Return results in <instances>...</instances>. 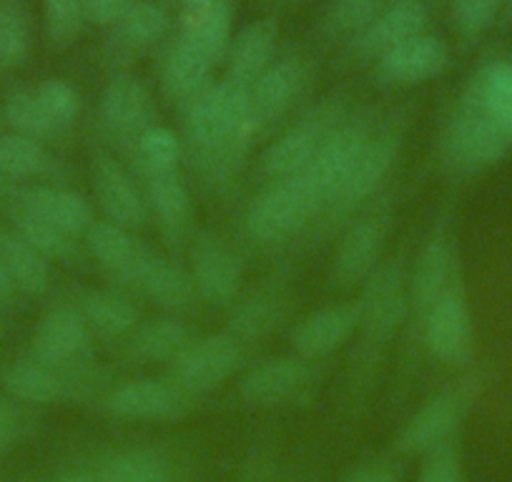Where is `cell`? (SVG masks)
<instances>
[{
    "label": "cell",
    "mask_w": 512,
    "mask_h": 482,
    "mask_svg": "<svg viewBox=\"0 0 512 482\" xmlns=\"http://www.w3.org/2000/svg\"><path fill=\"white\" fill-rule=\"evenodd\" d=\"M184 156L201 184L226 191L239 179V171L256 141L251 118V91L231 81H211L184 108Z\"/></svg>",
    "instance_id": "obj_1"
},
{
    "label": "cell",
    "mask_w": 512,
    "mask_h": 482,
    "mask_svg": "<svg viewBox=\"0 0 512 482\" xmlns=\"http://www.w3.org/2000/svg\"><path fill=\"white\" fill-rule=\"evenodd\" d=\"M359 302V347L354 349L352 387L372 382L374 365L410 317V277L402 259L382 262L364 282Z\"/></svg>",
    "instance_id": "obj_2"
},
{
    "label": "cell",
    "mask_w": 512,
    "mask_h": 482,
    "mask_svg": "<svg viewBox=\"0 0 512 482\" xmlns=\"http://www.w3.org/2000/svg\"><path fill=\"white\" fill-rule=\"evenodd\" d=\"M492 377L495 372H492L490 362H480V365H472L460 380L430 397L400 430L395 442L397 452L407 457L427 455L435 447L455 440L462 420L472 410L477 397L487 390Z\"/></svg>",
    "instance_id": "obj_3"
},
{
    "label": "cell",
    "mask_w": 512,
    "mask_h": 482,
    "mask_svg": "<svg viewBox=\"0 0 512 482\" xmlns=\"http://www.w3.org/2000/svg\"><path fill=\"white\" fill-rule=\"evenodd\" d=\"M510 151L512 141L485 111L472 81L445 126L442 161L455 176H475L500 164Z\"/></svg>",
    "instance_id": "obj_4"
},
{
    "label": "cell",
    "mask_w": 512,
    "mask_h": 482,
    "mask_svg": "<svg viewBox=\"0 0 512 482\" xmlns=\"http://www.w3.org/2000/svg\"><path fill=\"white\" fill-rule=\"evenodd\" d=\"M324 204L297 174L269 181L244 211V231L254 244L274 247L317 224Z\"/></svg>",
    "instance_id": "obj_5"
},
{
    "label": "cell",
    "mask_w": 512,
    "mask_h": 482,
    "mask_svg": "<svg viewBox=\"0 0 512 482\" xmlns=\"http://www.w3.org/2000/svg\"><path fill=\"white\" fill-rule=\"evenodd\" d=\"M405 129L407 118L400 116V113H395V116H390L377 126L372 139L367 141L364 151L359 154L354 169L349 171L344 184L339 186V191L332 196L327 209L317 219V224H322V231H334L337 226H342L344 221L357 214L364 201L377 194V189L390 176L392 166L400 156Z\"/></svg>",
    "instance_id": "obj_6"
},
{
    "label": "cell",
    "mask_w": 512,
    "mask_h": 482,
    "mask_svg": "<svg viewBox=\"0 0 512 482\" xmlns=\"http://www.w3.org/2000/svg\"><path fill=\"white\" fill-rule=\"evenodd\" d=\"M352 116V103L344 98H327L302 113L262 154L259 166H262L264 179L279 181L299 174Z\"/></svg>",
    "instance_id": "obj_7"
},
{
    "label": "cell",
    "mask_w": 512,
    "mask_h": 482,
    "mask_svg": "<svg viewBox=\"0 0 512 482\" xmlns=\"http://www.w3.org/2000/svg\"><path fill=\"white\" fill-rule=\"evenodd\" d=\"M420 324L432 359L447 367H470L475 362V324L462 269Z\"/></svg>",
    "instance_id": "obj_8"
},
{
    "label": "cell",
    "mask_w": 512,
    "mask_h": 482,
    "mask_svg": "<svg viewBox=\"0 0 512 482\" xmlns=\"http://www.w3.org/2000/svg\"><path fill=\"white\" fill-rule=\"evenodd\" d=\"M101 131L123 156L134 161L141 136L156 126L154 98L144 81L131 73H118L106 83L98 103Z\"/></svg>",
    "instance_id": "obj_9"
},
{
    "label": "cell",
    "mask_w": 512,
    "mask_h": 482,
    "mask_svg": "<svg viewBox=\"0 0 512 482\" xmlns=\"http://www.w3.org/2000/svg\"><path fill=\"white\" fill-rule=\"evenodd\" d=\"M244 359L246 347L229 332L206 334V337H196L171 362L169 377L189 397L209 395L241 370Z\"/></svg>",
    "instance_id": "obj_10"
},
{
    "label": "cell",
    "mask_w": 512,
    "mask_h": 482,
    "mask_svg": "<svg viewBox=\"0 0 512 482\" xmlns=\"http://www.w3.org/2000/svg\"><path fill=\"white\" fill-rule=\"evenodd\" d=\"M317 387L314 362L294 357H274L246 372L239 382V397L249 407L274 410V407L299 405L309 400Z\"/></svg>",
    "instance_id": "obj_11"
},
{
    "label": "cell",
    "mask_w": 512,
    "mask_h": 482,
    "mask_svg": "<svg viewBox=\"0 0 512 482\" xmlns=\"http://www.w3.org/2000/svg\"><path fill=\"white\" fill-rule=\"evenodd\" d=\"M374 131H377V121L372 116H367V113L354 111V116L349 118L347 124L297 174L322 199L324 209H327L332 196L339 191V186L344 184L349 171L354 169L359 154L364 151L367 141L372 139Z\"/></svg>",
    "instance_id": "obj_12"
},
{
    "label": "cell",
    "mask_w": 512,
    "mask_h": 482,
    "mask_svg": "<svg viewBox=\"0 0 512 482\" xmlns=\"http://www.w3.org/2000/svg\"><path fill=\"white\" fill-rule=\"evenodd\" d=\"M31 354L53 370H76L93 362V334L76 302L48 309L33 332Z\"/></svg>",
    "instance_id": "obj_13"
},
{
    "label": "cell",
    "mask_w": 512,
    "mask_h": 482,
    "mask_svg": "<svg viewBox=\"0 0 512 482\" xmlns=\"http://www.w3.org/2000/svg\"><path fill=\"white\" fill-rule=\"evenodd\" d=\"M121 287L141 294L156 307L169 312L171 317H189L199 309L201 302L189 269H184L174 259L161 257L149 244L144 247L134 269L123 279Z\"/></svg>",
    "instance_id": "obj_14"
},
{
    "label": "cell",
    "mask_w": 512,
    "mask_h": 482,
    "mask_svg": "<svg viewBox=\"0 0 512 482\" xmlns=\"http://www.w3.org/2000/svg\"><path fill=\"white\" fill-rule=\"evenodd\" d=\"M191 400L171 377H144L111 387L103 395V410L128 422H176L189 415Z\"/></svg>",
    "instance_id": "obj_15"
},
{
    "label": "cell",
    "mask_w": 512,
    "mask_h": 482,
    "mask_svg": "<svg viewBox=\"0 0 512 482\" xmlns=\"http://www.w3.org/2000/svg\"><path fill=\"white\" fill-rule=\"evenodd\" d=\"M307 58L299 53H284L274 58L272 66L259 76L251 88V118H254L256 139L277 129V124L302 101L309 88Z\"/></svg>",
    "instance_id": "obj_16"
},
{
    "label": "cell",
    "mask_w": 512,
    "mask_h": 482,
    "mask_svg": "<svg viewBox=\"0 0 512 482\" xmlns=\"http://www.w3.org/2000/svg\"><path fill=\"white\" fill-rule=\"evenodd\" d=\"M191 277L201 302L209 307H234L239 297L244 262L221 236L204 231L191 244Z\"/></svg>",
    "instance_id": "obj_17"
},
{
    "label": "cell",
    "mask_w": 512,
    "mask_h": 482,
    "mask_svg": "<svg viewBox=\"0 0 512 482\" xmlns=\"http://www.w3.org/2000/svg\"><path fill=\"white\" fill-rule=\"evenodd\" d=\"M455 236H452L447 219H440L430 236L422 244L415 259V269L410 277V314L415 319H425V314L435 307L437 299L445 294L455 274L460 272Z\"/></svg>",
    "instance_id": "obj_18"
},
{
    "label": "cell",
    "mask_w": 512,
    "mask_h": 482,
    "mask_svg": "<svg viewBox=\"0 0 512 482\" xmlns=\"http://www.w3.org/2000/svg\"><path fill=\"white\" fill-rule=\"evenodd\" d=\"M387 226H390V211L374 209L372 214L359 216L344 229L332 259L334 284L354 287L367 282L369 274L382 264L379 257L387 239Z\"/></svg>",
    "instance_id": "obj_19"
},
{
    "label": "cell",
    "mask_w": 512,
    "mask_h": 482,
    "mask_svg": "<svg viewBox=\"0 0 512 482\" xmlns=\"http://www.w3.org/2000/svg\"><path fill=\"white\" fill-rule=\"evenodd\" d=\"M93 191L98 209L111 224L134 231L149 216L146 194L139 189L134 174L106 151L93 154Z\"/></svg>",
    "instance_id": "obj_20"
},
{
    "label": "cell",
    "mask_w": 512,
    "mask_h": 482,
    "mask_svg": "<svg viewBox=\"0 0 512 482\" xmlns=\"http://www.w3.org/2000/svg\"><path fill=\"white\" fill-rule=\"evenodd\" d=\"M427 28V8L422 0H392L382 13L349 43V53L359 61H379L387 51L422 36Z\"/></svg>",
    "instance_id": "obj_21"
},
{
    "label": "cell",
    "mask_w": 512,
    "mask_h": 482,
    "mask_svg": "<svg viewBox=\"0 0 512 482\" xmlns=\"http://www.w3.org/2000/svg\"><path fill=\"white\" fill-rule=\"evenodd\" d=\"M359 329V302H334L317 312L307 314L297 327L292 329V347L294 352L309 362L329 357L339 347L349 342Z\"/></svg>",
    "instance_id": "obj_22"
},
{
    "label": "cell",
    "mask_w": 512,
    "mask_h": 482,
    "mask_svg": "<svg viewBox=\"0 0 512 482\" xmlns=\"http://www.w3.org/2000/svg\"><path fill=\"white\" fill-rule=\"evenodd\" d=\"M374 73L384 86H417L442 76L450 66V48L442 38L422 33L374 61Z\"/></svg>",
    "instance_id": "obj_23"
},
{
    "label": "cell",
    "mask_w": 512,
    "mask_h": 482,
    "mask_svg": "<svg viewBox=\"0 0 512 482\" xmlns=\"http://www.w3.org/2000/svg\"><path fill=\"white\" fill-rule=\"evenodd\" d=\"M146 186V204L159 224L161 236L169 247H184L191 234L194 206H191L189 186H186L181 169L156 171L141 176Z\"/></svg>",
    "instance_id": "obj_24"
},
{
    "label": "cell",
    "mask_w": 512,
    "mask_h": 482,
    "mask_svg": "<svg viewBox=\"0 0 512 482\" xmlns=\"http://www.w3.org/2000/svg\"><path fill=\"white\" fill-rule=\"evenodd\" d=\"M289 307H292V297L287 292V282L272 279V282L262 284L254 294H249V297L231 307L226 332L239 339L244 347L262 342V339H267L269 334L282 327Z\"/></svg>",
    "instance_id": "obj_25"
},
{
    "label": "cell",
    "mask_w": 512,
    "mask_h": 482,
    "mask_svg": "<svg viewBox=\"0 0 512 482\" xmlns=\"http://www.w3.org/2000/svg\"><path fill=\"white\" fill-rule=\"evenodd\" d=\"M171 26V13L161 0H134L131 8L113 23L108 36V51L113 61H128L149 51L166 36Z\"/></svg>",
    "instance_id": "obj_26"
},
{
    "label": "cell",
    "mask_w": 512,
    "mask_h": 482,
    "mask_svg": "<svg viewBox=\"0 0 512 482\" xmlns=\"http://www.w3.org/2000/svg\"><path fill=\"white\" fill-rule=\"evenodd\" d=\"M277 41H279V26L274 18H262L249 26L241 28L234 38H231L229 53V71H226V81L236 83V86L254 88L264 71L277 58Z\"/></svg>",
    "instance_id": "obj_27"
},
{
    "label": "cell",
    "mask_w": 512,
    "mask_h": 482,
    "mask_svg": "<svg viewBox=\"0 0 512 482\" xmlns=\"http://www.w3.org/2000/svg\"><path fill=\"white\" fill-rule=\"evenodd\" d=\"M211 71H214V63L204 53L196 51L191 43L176 38L161 58V91L171 103L184 108L209 86Z\"/></svg>",
    "instance_id": "obj_28"
},
{
    "label": "cell",
    "mask_w": 512,
    "mask_h": 482,
    "mask_svg": "<svg viewBox=\"0 0 512 482\" xmlns=\"http://www.w3.org/2000/svg\"><path fill=\"white\" fill-rule=\"evenodd\" d=\"M196 339L194 329L184 322L181 317H154L146 322L136 324V329L126 337V354L131 362H144V365H154V362H174L186 347Z\"/></svg>",
    "instance_id": "obj_29"
},
{
    "label": "cell",
    "mask_w": 512,
    "mask_h": 482,
    "mask_svg": "<svg viewBox=\"0 0 512 482\" xmlns=\"http://www.w3.org/2000/svg\"><path fill=\"white\" fill-rule=\"evenodd\" d=\"M18 206L33 211L36 216L46 219L48 224L58 226L73 239H81L93 226V209L81 194L63 186H31L21 194Z\"/></svg>",
    "instance_id": "obj_30"
},
{
    "label": "cell",
    "mask_w": 512,
    "mask_h": 482,
    "mask_svg": "<svg viewBox=\"0 0 512 482\" xmlns=\"http://www.w3.org/2000/svg\"><path fill=\"white\" fill-rule=\"evenodd\" d=\"M231 26L234 11L229 0H214L206 6H194L181 16V41L191 43L199 53H204L214 66L226 58L231 46Z\"/></svg>",
    "instance_id": "obj_31"
},
{
    "label": "cell",
    "mask_w": 512,
    "mask_h": 482,
    "mask_svg": "<svg viewBox=\"0 0 512 482\" xmlns=\"http://www.w3.org/2000/svg\"><path fill=\"white\" fill-rule=\"evenodd\" d=\"M76 307L81 309L93 337L106 342L126 339L139 324V309L128 294L118 289H88L76 299Z\"/></svg>",
    "instance_id": "obj_32"
},
{
    "label": "cell",
    "mask_w": 512,
    "mask_h": 482,
    "mask_svg": "<svg viewBox=\"0 0 512 482\" xmlns=\"http://www.w3.org/2000/svg\"><path fill=\"white\" fill-rule=\"evenodd\" d=\"M0 382L13 400L31 402V405H53L58 400H68L66 375L43 365L33 354L13 359L3 370Z\"/></svg>",
    "instance_id": "obj_33"
},
{
    "label": "cell",
    "mask_w": 512,
    "mask_h": 482,
    "mask_svg": "<svg viewBox=\"0 0 512 482\" xmlns=\"http://www.w3.org/2000/svg\"><path fill=\"white\" fill-rule=\"evenodd\" d=\"M86 247L91 257L96 259L98 267L108 274L116 284H123L128 272L139 262L144 252V241L134 236L131 229L111 224V221H93L86 234Z\"/></svg>",
    "instance_id": "obj_34"
},
{
    "label": "cell",
    "mask_w": 512,
    "mask_h": 482,
    "mask_svg": "<svg viewBox=\"0 0 512 482\" xmlns=\"http://www.w3.org/2000/svg\"><path fill=\"white\" fill-rule=\"evenodd\" d=\"M98 482H176L174 462L156 447H123L96 467Z\"/></svg>",
    "instance_id": "obj_35"
},
{
    "label": "cell",
    "mask_w": 512,
    "mask_h": 482,
    "mask_svg": "<svg viewBox=\"0 0 512 482\" xmlns=\"http://www.w3.org/2000/svg\"><path fill=\"white\" fill-rule=\"evenodd\" d=\"M0 252L8 264L13 284L18 294L26 297H43L51 287V267L41 252L28 244L16 231H3L0 234Z\"/></svg>",
    "instance_id": "obj_36"
},
{
    "label": "cell",
    "mask_w": 512,
    "mask_h": 482,
    "mask_svg": "<svg viewBox=\"0 0 512 482\" xmlns=\"http://www.w3.org/2000/svg\"><path fill=\"white\" fill-rule=\"evenodd\" d=\"M13 224H16L13 231L21 234L36 252H41L43 257L48 259V262H51V259L71 262V259L78 257V239L68 236L66 231H61L58 226L48 224L46 219L36 216L33 211L16 206V211H13Z\"/></svg>",
    "instance_id": "obj_37"
},
{
    "label": "cell",
    "mask_w": 512,
    "mask_h": 482,
    "mask_svg": "<svg viewBox=\"0 0 512 482\" xmlns=\"http://www.w3.org/2000/svg\"><path fill=\"white\" fill-rule=\"evenodd\" d=\"M475 88L492 121L512 141V66L510 61H492L477 73Z\"/></svg>",
    "instance_id": "obj_38"
},
{
    "label": "cell",
    "mask_w": 512,
    "mask_h": 482,
    "mask_svg": "<svg viewBox=\"0 0 512 482\" xmlns=\"http://www.w3.org/2000/svg\"><path fill=\"white\" fill-rule=\"evenodd\" d=\"M53 169V161L41 141L21 134L0 136V176L6 179H33Z\"/></svg>",
    "instance_id": "obj_39"
},
{
    "label": "cell",
    "mask_w": 512,
    "mask_h": 482,
    "mask_svg": "<svg viewBox=\"0 0 512 482\" xmlns=\"http://www.w3.org/2000/svg\"><path fill=\"white\" fill-rule=\"evenodd\" d=\"M181 159H184V146H181V136L166 126H151L136 144L134 164L136 169L144 174H156V171H171L181 169Z\"/></svg>",
    "instance_id": "obj_40"
},
{
    "label": "cell",
    "mask_w": 512,
    "mask_h": 482,
    "mask_svg": "<svg viewBox=\"0 0 512 482\" xmlns=\"http://www.w3.org/2000/svg\"><path fill=\"white\" fill-rule=\"evenodd\" d=\"M31 48V26L18 0H0V71L21 66Z\"/></svg>",
    "instance_id": "obj_41"
},
{
    "label": "cell",
    "mask_w": 512,
    "mask_h": 482,
    "mask_svg": "<svg viewBox=\"0 0 512 482\" xmlns=\"http://www.w3.org/2000/svg\"><path fill=\"white\" fill-rule=\"evenodd\" d=\"M3 118H6V124L13 129V134L28 136V139L46 141L58 134L51 126V121L46 118V113H43V108L38 106L36 93L28 91V88H18V91L8 93Z\"/></svg>",
    "instance_id": "obj_42"
},
{
    "label": "cell",
    "mask_w": 512,
    "mask_h": 482,
    "mask_svg": "<svg viewBox=\"0 0 512 482\" xmlns=\"http://www.w3.org/2000/svg\"><path fill=\"white\" fill-rule=\"evenodd\" d=\"M33 93H36L38 106L43 108V113H46V118L58 134L76 121L81 98H78L76 88L71 83L61 81V78H48L41 86L33 88Z\"/></svg>",
    "instance_id": "obj_43"
},
{
    "label": "cell",
    "mask_w": 512,
    "mask_h": 482,
    "mask_svg": "<svg viewBox=\"0 0 512 482\" xmlns=\"http://www.w3.org/2000/svg\"><path fill=\"white\" fill-rule=\"evenodd\" d=\"M43 18L53 46L73 43L88 23L83 0H43Z\"/></svg>",
    "instance_id": "obj_44"
},
{
    "label": "cell",
    "mask_w": 512,
    "mask_h": 482,
    "mask_svg": "<svg viewBox=\"0 0 512 482\" xmlns=\"http://www.w3.org/2000/svg\"><path fill=\"white\" fill-rule=\"evenodd\" d=\"M384 6V0H337L327 18V31L332 36H349L352 41L369 28Z\"/></svg>",
    "instance_id": "obj_45"
},
{
    "label": "cell",
    "mask_w": 512,
    "mask_h": 482,
    "mask_svg": "<svg viewBox=\"0 0 512 482\" xmlns=\"http://www.w3.org/2000/svg\"><path fill=\"white\" fill-rule=\"evenodd\" d=\"M505 0H452V21L460 36L477 38L497 21Z\"/></svg>",
    "instance_id": "obj_46"
},
{
    "label": "cell",
    "mask_w": 512,
    "mask_h": 482,
    "mask_svg": "<svg viewBox=\"0 0 512 482\" xmlns=\"http://www.w3.org/2000/svg\"><path fill=\"white\" fill-rule=\"evenodd\" d=\"M417 482H465L462 447L457 437L427 452Z\"/></svg>",
    "instance_id": "obj_47"
},
{
    "label": "cell",
    "mask_w": 512,
    "mask_h": 482,
    "mask_svg": "<svg viewBox=\"0 0 512 482\" xmlns=\"http://www.w3.org/2000/svg\"><path fill=\"white\" fill-rule=\"evenodd\" d=\"M131 3L134 0H83L86 21L96 26H113L131 8Z\"/></svg>",
    "instance_id": "obj_48"
},
{
    "label": "cell",
    "mask_w": 512,
    "mask_h": 482,
    "mask_svg": "<svg viewBox=\"0 0 512 482\" xmlns=\"http://www.w3.org/2000/svg\"><path fill=\"white\" fill-rule=\"evenodd\" d=\"M339 482H402L400 470L390 462H364L352 467Z\"/></svg>",
    "instance_id": "obj_49"
},
{
    "label": "cell",
    "mask_w": 512,
    "mask_h": 482,
    "mask_svg": "<svg viewBox=\"0 0 512 482\" xmlns=\"http://www.w3.org/2000/svg\"><path fill=\"white\" fill-rule=\"evenodd\" d=\"M16 294V284H13L6 259H3V252H0V304H8Z\"/></svg>",
    "instance_id": "obj_50"
},
{
    "label": "cell",
    "mask_w": 512,
    "mask_h": 482,
    "mask_svg": "<svg viewBox=\"0 0 512 482\" xmlns=\"http://www.w3.org/2000/svg\"><path fill=\"white\" fill-rule=\"evenodd\" d=\"M56 482H98V477H96V470H78V472H68V475H63L61 480Z\"/></svg>",
    "instance_id": "obj_51"
},
{
    "label": "cell",
    "mask_w": 512,
    "mask_h": 482,
    "mask_svg": "<svg viewBox=\"0 0 512 482\" xmlns=\"http://www.w3.org/2000/svg\"><path fill=\"white\" fill-rule=\"evenodd\" d=\"M8 435H11V415H8L6 405L0 402V447L6 445Z\"/></svg>",
    "instance_id": "obj_52"
},
{
    "label": "cell",
    "mask_w": 512,
    "mask_h": 482,
    "mask_svg": "<svg viewBox=\"0 0 512 482\" xmlns=\"http://www.w3.org/2000/svg\"><path fill=\"white\" fill-rule=\"evenodd\" d=\"M186 6L194 8V6H206V3H214V0H184Z\"/></svg>",
    "instance_id": "obj_53"
},
{
    "label": "cell",
    "mask_w": 512,
    "mask_h": 482,
    "mask_svg": "<svg viewBox=\"0 0 512 482\" xmlns=\"http://www.w3.org/2000/svg\"><path fill=\"white\" fill-rule=\"evenodd\" d=\"M507 18H510V21H512V3H510V8H507Z\"/></svg>",
    "instance_id": "obj_54"
},
{
    "label": "cell",
    "mask_w": 512,
    "mask_h": 482,
    "mask_svg": "<svg viewBox=\"0 0 512 482\" xmlns=\"http://www.w3.org/2000/svg\"><path fill=\"white\" fill-rule=\"evenodd\" d=\"M507 61H510V66H512V56H510V58H507Z\"/></svg>",
    "instance_id": "obj_55"
},
{
    "label": "cell",
    "mask_w": 512,
    "mask_h": 482,
    "mask_svg": "<svg viewBox=\"0 0 512 482\" xmlns=\"http://www.w3.org/2000/svg\"><path fill=\"white\" fill-rule=\"evenodd\" d=\"M0 121H3V113H0Z\"/></svg>",
    "instance_id": "obj_56"
},
{
    "label": "cell",
    "mask_w": 512,
    "mask_h": 482,
    "mask_svg": "<svg viewBox=\"0 0 512 482\" xmlns=\"http://www.w3.org/2000/svg\"><path fill=\"white\" fill-rule=\"evenodd\" d=\"M0 329H3V322H0Z\"/></svg>",
    "instance_id": "obj_57"
}]
</instances>
